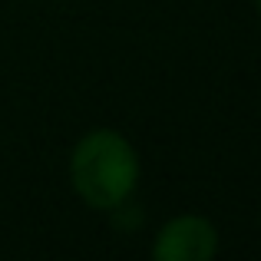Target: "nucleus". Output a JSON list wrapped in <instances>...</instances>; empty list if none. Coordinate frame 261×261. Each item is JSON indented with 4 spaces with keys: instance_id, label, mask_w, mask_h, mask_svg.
<instances>
[{
    "instance_id": "obj_3",
    "label": "nucleus",
    "mask_w": 261,
    "mask_h": 261,
    "mask_svg": "<svg viewBox=\"0 0 261 261\" xmlns=\"http://www.w3.org/2000/svg\"><path fill=\"white\" fill-rule=\"evenodd\" d=\"M255 7H258V13H261V0H255Z\"/></svg>"
},
{
    "instance_id": "obj_2",
    "label": "nucleus",
    "mask_w": 261,
    "mask_h": 261,
    "mask_svg": "<svg viewBox=\"0 0 261 261\" xmlns=\"http://www.w3.org/2000/svg\"><path fill=\"white\" fill-rule=\"evenodd\" d=\"M218 251V231L202 215H178L155 235V261H212Z\"/></svg>"
},
{
    "instance_id": "obj_1",
    "label": "nucleus",
    "mask_w": 261,
    "mask_h": 261,
    "mask_svg": "<svg viewBox=\"0 0 261 261\" xmlns=\"http://www.w3.org/2000/svg\"><path fill=\"white\" fill-rule=\"evenodd\" d=\"M70 182L89 208H119L139 182L136 149L116 129H93L73 146Z\"/></svg>"
}]
</instances>
